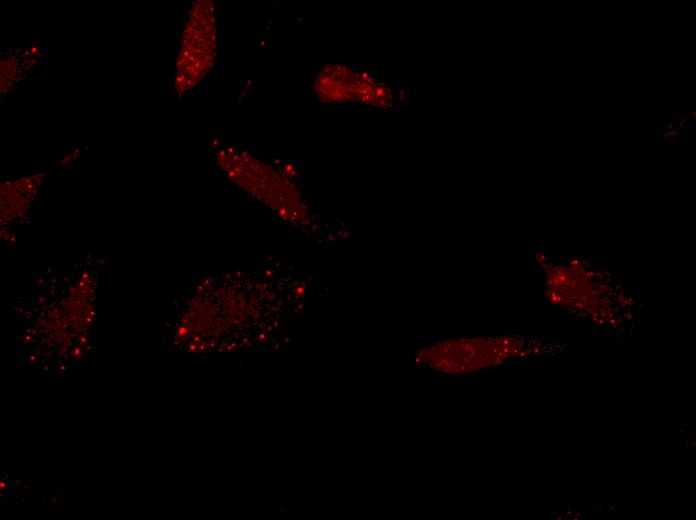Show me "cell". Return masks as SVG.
<instances>
[{"mask_svg":"<svg viewBox=\"0 0 696 520\" xmlns=\"http://www.w3.org/2000/svg\"><path fill=\"white\" fill-rule=\"evenodd\" d=\"M317 93L327 102L359 101L379 108L393 107L397 92L368 73L345 66H327L319 75Z\"/></svg>","mask_w":696,"mask_h":520,"instance_id":"cell-1","label":"cell"},{"mask_svg":"<svg viewBox=\"0 0 696 520\" xmlns=\"http://www.w3.org/2000/svg\"><path fill=\"white\" fill-rule=\"evenodd\" d=\"M212 21L213 19L198 20L195 17L187 23L178 59V77H184L190 68H198L200 77L207 72L215 45V28Z\"/></svg>","mask_w":696,"mask_h":520,"instance_id":"cell-2","label":"cell"}]
</instances>
